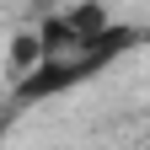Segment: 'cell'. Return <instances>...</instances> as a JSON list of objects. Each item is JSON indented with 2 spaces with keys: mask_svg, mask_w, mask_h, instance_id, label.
<instances>
[{
  "mask_svg": "<svg viewBox=\"0 0 150 150\" xmlns=\"http://www.w3.org/2000/svg\"><path fill=\"white\" fill-rule=\"evenodd\" d=\"M145 38H150L145 27L112 22L102 38H91V43H75V48H59V54H43L27 75H16V91H11L6 112H0V123L16 118V112H27V107H38V102H48V97H64L70 86L91 81V75H102L112 59H123V54H129V48H139Z\"/></svg>",
  "mask_w": 150,
  "mask_h": 150,
  "instance_id": "cell-1",
  "label": "cell"
}]
</instances>
